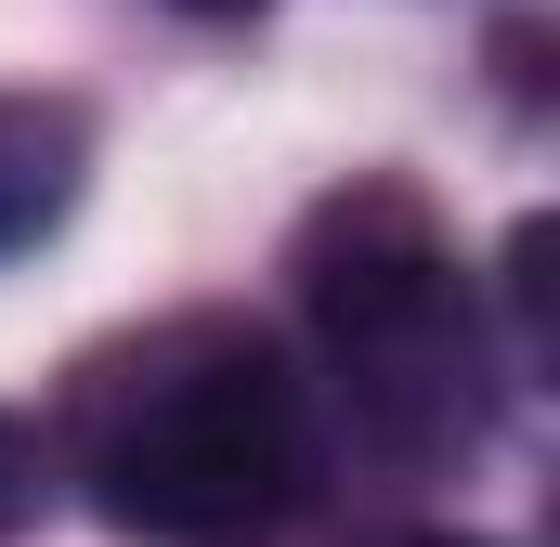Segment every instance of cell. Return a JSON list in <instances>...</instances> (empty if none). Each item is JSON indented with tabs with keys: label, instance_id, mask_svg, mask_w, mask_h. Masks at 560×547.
I'll return each mask as SVG.
<instances>
[{
	"label": "cell",
	"instance_id": "obj_4",
	"mask_svg": "<svg viewBox=\"0 0 560 547\" xmlns=\"http://www.w3.org/2000/svg\"><path fill=\"white\" fill-rule=\"evenodd\" d=\"M39 509H52V456H39V430H26V417H0V547L26 535Z\"/></svg>",
	"mask_w": 560,
	"mask_h": 547
},
{
	"label": "cell",
	"instance_id": "obj_6",
	"mask_svg": "<svg viewBox=\"0 0 560 547\" xmlns=\"http://www.w3.org/2000/svg\"><path fill=\"white\" fill-rule=\"evenodd\" d=\"M378 547H495V535H378Z\"/></svg>",
	"mask_w": 560,
	"mask_h": 547
},
{
	"label": "cell",
	"instance_id": "obj_5",
	"mask_svg": "<svg viewBox=\"0 0 560 547\" xmlns=\"http://www.w3.org/2000/svg\"><path fill=\"white\" fill-rule=\"evenodd\" d=\"M170 13H209V26H248L261 0H170Z\"/></svg>",
	"mask_w": 560,
	"mask_h": 547
},
{
	"label": "cell",
	"instance_id": "obj_3",
	"mask_svg": "<svg viewBox=\"0 0 560 547\" xmlns=\"http://www.w3.org/2000/svg\"><path fill=\"white\" fill-rule=\"evenodd\" d=\"M92 183V118L66 92H0V261H26Z\"/></svg>",
	"mask_w": 560,
	"mask_h": 547
},
{
	"label": "cell",
	"instance_id": "obj_1",
	"mask_svg": "<svg viewBox=\"0 0 560 547\" xmlns=\"http://www.w3.org/2000/svg\"><path fill=\"white\" fill-rule=\"evenodd\" d=\"M39 456L131 547H287L313 509V379L248 313H156L66 379Z\"/></svg>",
	"mask_w": 560,
	"mask_h": 547
},
{
	"label": "cell",
	"instance_id": "obj_2",
	"mask_svg": "<svg viewBox=\"0 0 560 547\" xmlns=\"http://www.w3.org/2000/svg\"><path fill=\"white\" fill-rule=\"evenodd\" d=\"M300 326H313V365H326V405L339 430L378 456V469H456L482 430H495V339H482V300L443 248L405 183H352L313 209L300 235Z\"/></svg>",
	"mask_w": 560,
	"mask_h": 547
}]
</instances>
